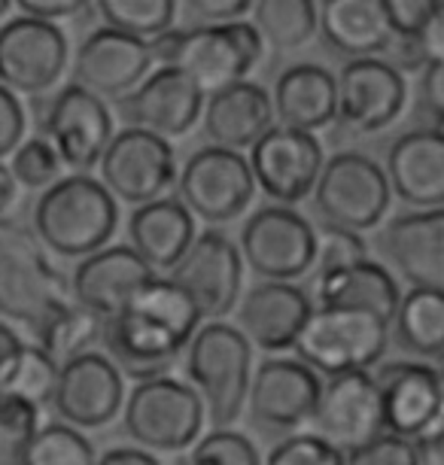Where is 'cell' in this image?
Listing matches in <instances>:
<instances>
[{"instance_id": "cell-1", "label": "cell", "mask_w": 444, "mask_h": 465, "mask_svg": "<svg viewBox=\"0 0 444 465\" xmlns=\"http://www.w3.org/2000/svg\"><path fill=\"white\" fill-rule=\"evenodd\" d=\"M202 329L195 302L171 277H155L137 292L122 313L107 320L104 350L122 377L137 383L168 377L177 356Z\"/></svg>"}, {"instance_id": "cell-2", "label": "cell", "mask_w": 444, "mask_h": 465, "mask_svg": "<svg viewBox=\"0 0 444 465\" xmlns=\"http://www.w3.org/2000/svg\"><path fill=\"white\" fill-rule=\"evenodd\" d=\"M153 61L186 74L202 94H220L247 83L252 67L265 55V40L252 22L195 25L186 31H168L150 43Z\"/></svg>"}, {"instance_id": "cell-3", "label": "cell", "mask_w": 444, "mask_h": 465, "mask_svg": "<svg viewBox=\"0 0 444 465\" xmlns=\"http://www.w3.org/2000/svg\"><path fill=\"white\" fill-rule=\"evenodd\" d=\"M116 198L89 173L61 177L34 204V234L61 259L83 262L101 252L116 234Z\"/></svg>"}, {"instance_id": "cell-4", "label": "cell", "mask_w": 444, "mask_h": 465, "mask_svg": "<svg viewBox=\"0 0 444 465\" xmlns=\"http://www.w3.org/2000/svg\"><path fill=\"white\" fill-rule=\"evenodd\" d=\"M71 302V280L49 262L37 234L0 219V313L37 331Z\"/></svg>"}, {"instance_id": "cell-5", "label": "cell", "mask_w": 444, "mask_h": 465, "mask_svg": "<svg viewBox=\"0 0 444 465\" xmlns=\"http://www.w3.org/2000/svg\"><path fill=\"white\" fill-rule=\"evenodd\" d=\"M252 344L229 322H204L186 347V374L213 429H229L250 396Z\"/></svg>"}, {"instance_id": "cell-6", "label": "cell", "mask_w": 444, "mask_h": 465, "mask_svg": "<svg viewBox=\"0 0 444 465\" xmlns=\"http://www.w3.org/2000/svg\"><path fill=\"white\" fill-rule=\"evenodd\" d=\"M387 341L390 322L378 313L350 307H313L311 320L295 341V356L311 371L332 381L341 374L369 371L374 362H380Z\"/></svg>"}, {"instance_id": "cell-7", "label": "cell", "mask_w": 444, "mask_h": 465, "mask_svg": "<svg viewBox=\"0 0 444 465\" xmlns=\"http://www.w3.org/2000/svg\"><path fill=\"white\" fill-rule=\"evenodd\" d=\"M122 426L146 453H180L198 444L204 426V401L183 381L155 377L137 383L125 399Z\"/></svg>"}, {"instance_id": "cell-8", "label": "cell", "mask_w": 444, "mask_h": 465, "mask_svg": "<svg viewBox=\"0 0 444 465\" xmlns=\"http://www.w3.org/2000/svg\"><path fill=\"white\" fill-rule=\"evenodd\" d=\"M390 189L387 171L362 153H338L326 162L313 189V207L326 225L347 232H369L387 216Z\"/></svg>"}, {"instance_id": "cell-9", "label": "cell", "mask_w": 444, "mask_h": 465, "mask_svg": "<svg viewBox=\"0 0 444 465\" xmlns=\"http://www.w3.org/2000/svg\"><path fill=\"white\" fill-rule=\"evenodd\" d=\"M241 256L262 280L292 283L313 271L317 232L292 207H259L241 228Z\"/></svg>"}, {"instance_id": "cell-10", "label": "cell", "mask_w": 444, "mask_h": 465, "mask_svg": "<svg viewBox=\"0 0 444 465\" xmlns=\"http://www.w3.org/2000/svg\"><path fill=\"white\" fill-rule=\"evenodd\" d=\"M101 183L113 198L143 207L168 198L177 183V159L168 140L141 128H125L110 140L101 159Z\"/></svg>"}, {"instance_id": "cell-11", "label": "cell", "mask_w": 444, "mask_h": 465, "mask_svg": "<svg viewBox=\"0 0 444 465\" xmlns=\"http://www.w3.org/2000/svg\"><path fill=\"white\" fill-rule=\"evenodd\" d=\"M180 201L204 223H232L250 207L256 180L241 153L204 146L183 164L177 180Z\"/></svg>"}, {"instance_id": "cell-12", "label": "cell", "mask_w": 444, "mask_h": 465, "mask_svg": "<svg viewBox=\"0 0 444 465\" xmlns=\"http://www.w3.org/2000/svg\"><path fill=\"white\" fill-rule=\"evenodd\" d=\"M40 131L55 146L61 164L74 168L76 173L101 164L110 140L116 137L107 104L76 83L52 94L40 119Z\"/></svg>"}, {"instance_id": "cell-13", "label": "cell", "mask_w": 444, "mask_h": 465, "mask_svg": "<svg viewBox=\"0 0 444 465\" xmlns=\"http://www.w3.org/2000/svg\"><path fill=\"white\" fill-rule=\"evenodd\" d=\"M67 37L58 25L15 15L0 25V85L13 94L49 92L67 70Z\"/></svg>"}, {"instance_id": "cell-14", "label": "cell", "mask_w": 444, "mask_h": 465, "mask_svg": "<svg viewBox=\"0 0 444 465\" xmlns=\"http://www.w3.org/2000/svg\"><path fill=\"white\" fill-rule=\"evenodd\" d=\"M195 302L202 320L222 322L241 302L243 256L241 247L222 232H202L183 262L168 274Z\"/></svg>"}, {"instance_id": "cell-15", "label": "cell", "mask_w": 444, "mask_h": 465, "mask_svg": "<svg viewBox=\"0 0 444 465\" xmlns=\"http://www.w3.org/2000/svg\"><path fill=\"white\" fill-rule=\"evenodd\" d=\"M326 168L323 146L313 134L274 125L250 149V171L256 186L281 207L299 204L317 189Z\"/></svg>"}, {"instance_id": "cell-16", "label": "cell", "mask_w": 444, "mask_h": 465, "mask_svg": "<svg viewBox=\"0 0 444 465\" xmlns=\"http://www.w3.org/2000/svg\"><path fill=\"white\" fill-rule=\"evenodd\" d=\"M313 426L323 441L338 447L344 456L384 435V405L374 374L356 371L326 381Z\"/></svg>"}, {"instance_id": "cell-17", "label": "cell", "mask_w": 444, "mask_h": 465, "mask_svg": "<svg viewBox=\"0 0 444 465\" xmlns=\"http://www.w3.org/2000/svg\"><path fill=\"white\" fill-rule=\"evenodd\" d=\"M387 435L417 441L444 420V374L426 362H387L374 374Z\"/></svg>"}, {"instance_id": "cell-18", "label": "cell", "mask_w": 444, "mask_h": 465, "mask_svg": "<svg viewBox=\"0 0 444 465\" xmlns=\"http://www.w3.org/2000/svg\"><path fill=\"white\" fill-rule=\"evenodd\" d=\"M338 83V122L360 134H374L402 116L408 85L402 70L384 58L347 61Z\"/></svg>"}, {"instance_id": "cell-19", "label": "cell", "mask_w": 444, "mask_h": 465, "mask_svg": "<svg viewBox=\"0 0 444 465\" xmlns=\"http://www.w3.org/2000/svg\"><path fill=\"white\" fill-rule=\"evenodd\" d=\"M58 417L74 429H101L125 411V381L107 353H85L61 365L52 399Z\"/></svg>"}, {"instance_id": "cell-20", "label": "cell", "mask_w": 444, "mask_h": 465, "mask_svg": "<svg viewBox=\"0 0 444 465\" xmlns=\"http://www.w3.org/2000/svg\"><path fill=\"white\" fill-rule=\"evenodd\" d=\"M150 43L113 28H98L80 43L74 55V80L98 98H128L153 70Z\"/></svg>"}, {"instance_id": "cell-21", "label": "cell", "mask_w": 444, "mask_h": 465, "mask_svg": "<svg viewBox=\"0 0 444 465\" xmlns=\"http://www.w3.org/2000/svg\"><path fill=\"white\" fill-rule=\"evenodd\" d=\"M320 396H323V381L317 371L299 359H265L252 371L250 383V411L256 423L268 429H299L317 414Z\"/></svg>"}, {"instance_id": "cell-22", "label": "cell", "mask_w": 444, "mask_h": 465, "mask_svg": "<svg viewBox=\"0 0 444 465\" xmlns=\"http://www.w3.org/2000/svg\"><path fill=\"white\" fill-rule=\"evenodd\" d=\"M119 110L132 122L128 128H141L162 140H171L189 134L202 119L204 94L186 74L173 67H159L146 76L141 89L119 101Z\"/></svg>"}, {"instance_id": "cell-23", "label": "cell", "mask_w": 444, "mask_h": 465, "mask_svg": "<svg viewBox=\"0 0 444 465\" xmlns=\"http://www.w3.org/2000/svg\"><path fill=\"white\" fill-rule=\"evenodd\" d=\"M311 313L313 302L301 286L262 280L241 298L238 329L252 347L265 350V353H281L290 347L295 350V341Z\"/></svg>"}, {"instance_id": "cell-24", "label": "cell", "mask_w": 444, "mask_h": 465, "mask_svg": "<svg viewBox=\"0 0 444 465\" xmlns=\"http://www.w3.org/2000/svg\"><path fill=\"white\" fill-rule=\"evenodd\" d=\"M159 277L132 247H104L83 259L71 277L74 302L89 307L98 317L113 320L146 283Z\"/></svg>"}, {"instance_id": "cell-25", "label": "cell", "mask_w": 444, "mask_h": 465, "mask_svg": "<svg viewBox=\"0 0 444 465\" xmlns=\"http://www.w3.org/2000/svg\"><path fill=\"white\" fill-rule=\"evenodd\" d=\"M380 247L414 289L444 292V207L396 216L380 234Z\"/></svg>"}, {"instance_id": "cell-26", "label": "cell", "mask_w": 444, "mask_h": 465, "mask_svg": "<svg viewBox=\"0 0 444 465\" xmlns=\"http://www.w3.org/2000/svg\"><path fill=\"white\" fill-rule=\"evenodd\" d=\"M387 180L405 204L444 207V131L417 128L396 137L387 153Z\"/></svg>"}, {"instance_id": "cell-27", "label": "cell", "mask_w": 444, "mask_h": 465, "mask_svg": "<svg viewBox=\"0 0 444 465\" xmlns=\"http://www.w3.org/2000/svg\"><path fill=\"white\" fill-rule=\"evenodd\" d=\"M274 101L262 85L241 83L213 94L204 107V134L213 146L252 149L274 128Z\"/></svg>"}, {"instance_id": "cell-28", "label": "cell", "mask_w": 444, "mask_h": 465, "mask_svg": "<svg viewBox=\"0 0 444 465\" xmlns=\"http://www.w3.org/2000/svg\"><path fill=\"white\" fill-rule=\"evenodd\" d=\"M128 238H132V250L153 271L171 274L198 238L195 216L180 198H159L153 204L134 207L128 219Z\"/></svg>"}, {"instance_id": "cell-29", "label": "cell", "mask_w": 444, "mask_h": 465, "mask_svg": "<svg viewBox=\"0 0 444 465\" xmlns=\"http://www.w3.org/2000/svg\"><path fill=\"white\" fill-rule=\"evenodd\" d=\"M313 307H350V311L378 313L380 320L393 322L402 304L396 277L384 265L365 259L350 268L332 271V274L311 277Z\"/></svg>"}, {"instance_id": "cell-30", "label": "cell", "mask_w": 444, "mask_h": 465, "mask_svg": "<svg viewBox=\"0 0 444 465\" xmlns=\"http://www.w3.org/2000/svg\"><path fill=\"white\" fill-rule=\"evenodd\" d=\"M271 101L281 125L304 131V134H313L338 119V83L320 64L286 67L277 76Z\"/></svg>"}, {"instance_id": "cell-31", "label": "cell", "mask_w": 444, "mask_h": 465, "mask_svg": "<svg viewBox=\"0 0 444 465\" xmlns=\"http://www.w3.org/2000/svg\"><path fill=\"white\" fill-rule=\"evenodd\" d=\"M320 34L350 61L378 58L396 40L384 0H326L320 4Z\"/></svg>"}, {"instance_id": "cell-32", "label": "cell", "mask_w": 444, "mask_h": 465, "mask_svg": "<svg viewBox=\"0 0 444 465\" xmlns=\"http://www.w3.org/2000/svg\"><path fill=\"white\" fill-rule=\"evenodd\" d=\"M104 329H107V320L89 307L71 302L58 307L34 335H37V347L46 350L58 365H64L71 359L94 353V347L104 341Z\"/></svg>"}, {"instance_id": "cell-33", "label": "cell", "mask_w": 444, "mask_h": 465, "mask_svg": "<svg viewBox=\"0 0 444 465\" xmlns=\"http://www.w3.org/2000/svg\"><path fill=\"white\" fill-rule=\"evenodd\" d=\"M399 344L417 356H444V292L411 289L402 295L396 313Z\"/></svg>"}, {"instance_id": "cell-34", "label": "cell", "mask_w": 444, "mask_h": 465, "mask_svg": "<svg viewBox=\"0 0 444 465\" xmlns=\"http://www.w3.org/2000/svg\"><path fill=\"white\" fill-rule=\"evenodd\" d=\"M252 28L268 46L299 49L320 31V4L311 0H262L252 4Z\"/></svg>"}, {"instance_id": "cell-35", "label": "cell", "mask_w": 444, "mask_h": 465, "mask_svg": "<svg viewBox=\"0 0 444 465\" xmlns=\"http://www.w3.org/2000/svg\"><path fill=\"white\" fill-rule=\"evenodd\" d=\"M94 10L101 13L104 28L143 43H153L162 34L173 31V19H177V4L171 0H101Z\"/></svg>"}, {"instance_id": "cell-36", "label": "cell", "mask_w": 444, "mask_h": 465, "mask_svg": "<svg viewBox=\"0 0 444 465\" xmlns=\"http://www.w3.org/2000/svg\"><path fill=\"white\" fill-rule=\"evenodd\" d=\"M22 465H98L89 438L67 423H46L34 435Z\"/></svg>"}, {"instance_id": "cell-37", "label": "cell", "mask_w": 444, "mask_h": 465, "mask_svg": "<svg viewBox=\"0 0 444 465\" xmlns=\"http://www.w3.org/2000/svg\"><path fill=\"white\" fill-rule=\"evenodd\" d=\"M58 371H61V365L46 350L37 344H25L19 365H15L10 383H6V392L25 399L28 405L40 411L43 405H52V399H55Z\"/></svg>"}, {"instance_id": "cell-38", "label": "cell", "mask_w": 444, "mask_h": 465, "mask_svg": "<svg viewBox=\"0 0 444 465\" xmlns=\"http://www.w3.org/2000/svg\"><path fill=\"white\" fill-rule=\"evenodd\" d=\"M40 432V411L13 392H0V465H22Z\"/></svg>"}, {"instance_id": "cell-39", "label": "cell", "mask_w": 444, "mask_h": 465, "mask_svg": "<svg viewBox=\"0 0 444 465\" xmlns=\"http://www.w3.org/2000/svg\"><path fill=\"white\" fill-rule=\"evenodd\" d=\"M10 171L15 183L25 189H49L58 183L61 159L46 137H31L13 153Z\"/></svg>"}, {"instance_id": "cell-40", "label": "cell", "mask_w": 444, "mask_h": 465, "mask_svg": "<svg viewBox=\"0 0 444 465\" xmlns=\"http://www.w3.org/2000/svg\"><path fill=\"white\" fill-rule=\"evenodd\" d=\"M186 465H262L256 444L234 429H213L211 435L198 438Z\"/></svg>"}, {"instance_id": "cell-41", "label": "cell", "mask_w": 444, "mask_h": 465, "mask_svg": "<svg viewBox=\"0 0 444 465\" xmlns=\"http://www.w3.org/2000/svg\"><path fill=\"white\" fill-rule=\"evenodd\" d=\"M365 259H369V247H365L362 234L347 232V228H335V225H323L317 232L313 277L350 268V265H356V262H365Z\"/></svg>"}, {"instance_id": "cell-42", "label": "cell", "mask_w": 444, "mask_h": 465, "mask_svg": "<svg viewBox=\"0 0 444 465\" xmlns=\"http://www.w3.org/2000/svg\"><path fill=\"white\" fill-rule=\"evenodd\" d=\"M262 465H347L344 453L320 435H290L271 447Z\"/></svg>"}, {"instance_id": "cell-43", "label": "cell", "mask_w": 444, "mask_h": 465, "mask_svg": "<svg viewBox=\"0 0 444 465\" xmlns=\"http://www.w3.org/2000/svg\"><path fill=\"white\" fill-rule=\"evenodd\" d=\"M347 465H420L417 462V447L414 441L396 435H380L371 444L360 447V450L344 456Z\"/></svg>"}, {"instance_id": "cell-44", "label": "cell", "mask_w": 444, "mask_h": 465, "mask_svg": "<svg viewBox=\"0 0 444 465\" xmlns=\"http://www.w3.org/2000/svg\"><path fill=\"white\" fill-rule=\"evenodd\" d=\"M387 4V19L393 28L396 40H417L426 28L435 4L429 0H384Z\"/></svg>"}, {"instance_id": "cell-45", "label": "cell", "mask_w": 444, "mask_h": 465, "mask_svg": "<svg viewBox=\"0 0 444 465\" xmlns=\"http://www.w3.org/2000/svg\"><path fill=\"white\" fill-rule=\"evenodd\" d=\"M25 128H28V116H25L22 101L0 85V159L22 146Z\"/></svg>"}, {"instance_id": "cell-46", "label": "cell", "mask_w": 444, "mask_h": 465, "mask_svg": "<svg viewBox=\"0 0 444 465\" xmlns=\"http://www.w3.org/2000/svg\"><path fill=\"white\" fill-rule=\"evenodd\" d=\"M186 10L198 15L202 25H232L252 13V4H243V0H192V4H186Z\"/></svg>"}, {"instance_id": "cell-47", "label": "cell", "mask_w": 444, "mask_h": 465, "mask_svg": "<svg viewBox=\"0 0 444 465\" xmlns=\"http://www.w3.org/2000/svg\"><path fill=\"white\" fill-rule=\"evenodd\" d=\"M15 10H19V15H28V19L55 25L58 19H74L76 13L85 10V4H80V0H19Z\"/></svg>"}, {"instance_id": "cell-48", "label": "cell", "mask_w": 444, "mask_h": 465, "mask_svg": "<svg viewBox=\"0 0 444 465\" xmlns=\"http://www.w3.org/2000/svg\"><path fill=\"white\" fill-rule=\"evenodd\" d=\"M420 104L439 125H444V64H426L420 80Z\"/></svg>"}, {"instance_id": "cell-49", "label": "cell", "mask_w": 444, "mask_h": 465, "mask_svg": "<svg viewBox=\"0 0 444 465\" xmlns=\"http://www.w3.org/2000/svg\"><path fill=\"white\" fill-rule=\"evenodd\" d=\"M417 43H420L426 64H444V4H435L429 22H426Z\"/></svg>"}, {"instance_id": "cell-50", "label": "cell", "mask_w": 444, "mask_h": 465, "mask_svg": "<svg viewBox=\"0 0 444 465\" xmlns=\"http://www.w3.org/2000/svg\"><path fill=\"white\" fill-rule=\"evenodd\" d=\"M22 350H25V341L15 335L10 326L0 322V392L10 383L15 365H19V359H22Z\"/></svg>"}, {"instance_id": "cell-51", "label": "cell", "mask_w": 444, "mask_h": 465, "mask_svg": "<svg viewBox=\"0 0 444 465\" xmlns=\"http://www.w3.org/2000/svg\"><path fill=\"white\" fill-rule=\"evenodd\" d=\"M414 447L420 465H444V420L435 429H429L423 438H417Z\"/></svg>"}, {"instance_id": "cell-52", "label": "cell", "mask_w": 444, "mask_h": 465, "mask_svg": "<svg viewBox=\"0 0 444 465\" xmlns=\"http://www.w3.org/2000/svg\"><path fill=\"white\" fill-rule=\"evenodd\" d=\"M98 465H162L153 453L141 447H113L104 456H98Z\"/></svg>"}, {"instance_id": "cell-53", "label": "cell", "mask_w": 444, "mask_h": 465, "mask_svg": "<svg viewBox=\"0 0 444 465\" xmlns=\"http://www.w3.org/2000/svg\"><path fill=\"white\" fill-rule=\"evenodd\" d=\"M15 195H19V183H15L13 171L6 164H0V219L15 204Z\"/></svg>"}, {"instance_id": "cell-54", "label": "cell", "mask_w": 444, "mask_h": 465, "mask_svg": "<svg viewBox=\"0 0 444 465\" xmlns=\"http://www.w3.org/2000/svg\"><path fill=\"white\" fill-rule=\"evenodd\" d=\"M10 10H13V4H10V0H0V19H4V15L10 13Z\"/></svg>"}, {"instance_id": "cell-55", "label": "cell", "mask_w": 444, "mask_h": 465, "mask_svg": "<svg viewBox=\"0 0 444 465\" xmlns=\"http://www.w3.org/2000/svg\"><path fill=\"white\" fill-rule=\"evenodd\" d=\"M439 371H441V374H444V356H441V359H439Z\"/></svg>"}]
</instances>
